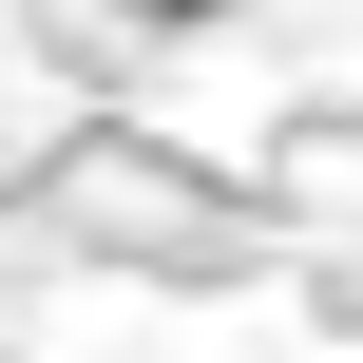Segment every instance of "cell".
Here are the masks:
<instances>
[{"label": "cell", "mask_w": 363, "mask_h": 363, "mask_svg": "<svg viewBox=\"0 0 363 363\" xmlns=\"http://www.w3.org/2000/svg\"><path fill=\"white\" fill-rule=\"evenodd\" d=\"M115 19H211V0H115Z\"/></svg>", "instance_id": "obj_1"}]
</instances>
